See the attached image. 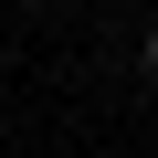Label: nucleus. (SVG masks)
<instances>
[{
	"label": "nucleus",
	"instance_id": "f257e3e1",
	"mask_svg": "<svg viewBox=\"0 0 158 158\" xmlns=\"http://www.w3.org/2000/svg\"><path fill=\"white\" fill-rule=\"evenodd\" d=\"M137 74H148V85H158V21H148V42H137Z\"/></svg>",
	"mask_w": 158,
	"mask_h": 158
}]
</instances>
